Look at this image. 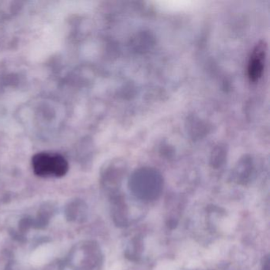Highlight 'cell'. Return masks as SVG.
I'll list each match as a JSON object with an SVG mask.
<instances>
[{
	"instance_id": "1",
	"label": "cell",
	"mask_w": 270,
	"mask_h": 270,
	"mask_svg": "<svg viewBox=\"0 0 270 270\" xmlns=\"http://www.w3.org/2000/svg\"><path fill=\"white\" fill-rule=\"evenodd\" d=\"M34 174L40 177H62L69 170V162L57 153L40 152L32 158Z\"/></svg>"
},
{
	"instance_id": "2",
	"label": "cell",
	"mask_w": 270,
	"mask_h": 270,
	"mask_svg": "<svg viewBox=\"0 0 270 270\" xmlns=\"http://www.w3.org/2000/svg\"><path fill=\"white\" fill-rule=\"evenodd\" d=\"M136 197L143 201H152L160 197L161 183L152 177L135 179L131 187Z\"/></svg>"
},
{
	"instance_id": "3",
	"label": "cell",
	"mask_w": 270,
	"mask_h": 270,
	"mask_svg": "<svg viewBox=\"0 0 270 270\" xmlns=\"http://www.w3.org/2000/svg\"><path fill=\"white\" fill-rule=\"evenodd\" d=\"M265 56H266V44L259 43L253 50L248 63V76L250 80L257 82L262 76L265 68Z\"/></svg>"
},
{
	"instance_id": "4",
	"label": "cell",
	"mask_w": 270,
	"mask_h": 270,
	"mask_svg": "<svg viewBox=\"0 0 270 270\" xmlns=\"http://www.w3.org/2000/svg\"><path fill=\"white\" fill-rule=\"evenodd\" d=\"M269 261H268V258H267L266 261H265V264H264L263 270H269Z\"/></svg>"
}]
</instances>
